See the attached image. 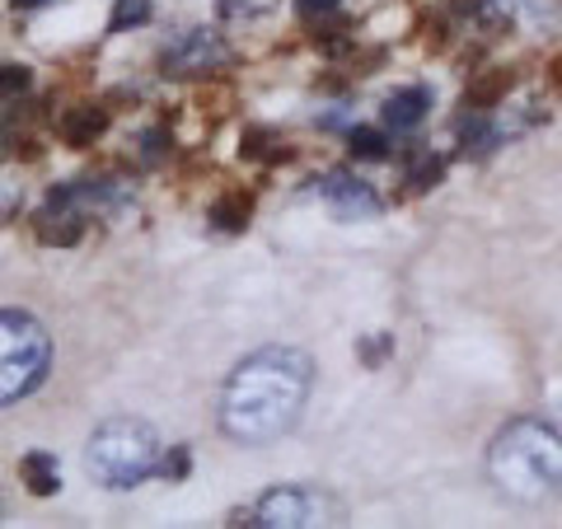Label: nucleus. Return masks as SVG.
<instances>
[{
	"label": "nucleus",
	"mask_w": 562,
	"mask_h": 529,
	"mask_svg": "<svg viewBox=\"0 0 562 529\" xmlns=\"http://www.w3.org/2000/svg\"><path fill=\"white\" fill-rule=\"evenodd\" d=\"M314 361L295 347H262L235 365L221 394V431L239 446H268L305 413Z\"/></svg>",
	"instance_id": "obj_1"
},
{
	"label": "nucleus",
	"mask_w": 562,
	"mask_h": 529,
	"mask_svg": "<svg viewBox=\"0 0 562 529\" xmlns=\"http://www.w3.org/2000/svg\"><path fill=\"white\" fill-rule=\"evenodd\" d=\"M487 473L497 483L502 497L520 506H539L543 497L562 492V431L549 421L520 417L512 427H502L487 450Z\"/></svg>",
	"instance_id": "obj_2"
},
{
	"label": "nucleus",
	"mask_w": 562,
	"mask_h": 529,
	"mask_svg": "<svg viewBox=\"0 0 562 529\" xmlns=\"http://www.w3.org/2000/svg\"><path fill=\"white\" fill-rule=\"evenodd\" d=\"M85 460L103 487H136L160 469V436L140 417H113L90 436Z\"/></svg>",
	"instance_id": "obj_3"
},
{
	"label": "nucleus",
	"mask_w": 562,
	"mask_h": 529,
	"mask_svg": "<svg viewBox=\"0 0 562 529\" xmlns=\"http://www.w3.org/2000/svg\"><path fill=\"white\" fill-rule=\"evenodd\" d=\"M52 365V338L24 309H0V403H14L43 384Z\"/></svg>",
	"instance_id": "obj_4"
},
{
	"label": "nucleus",
	"mask_w": 562,
	"mask_h": 529,
	"mask_svg": "<svg viewBox=\"0 0 562 529\" xmlns=\"http://www.w3.org/2000/svg\"><path fill=\"white\" fill-rule=\"evenodd\" d=\"M342 506L314 487H277L254 506V525L262 529H310V525H338Z\"/></svg>",
	"instance_id": "obj_5"
},
{
	"label": "nucleus",
	"mask_w": 562,
	"mask_h": 529,
	"mask_svg": "<svg viewBox=\"0 0 562 529\" xmlns=\"http://www.w3.org/2000/svg\"><path fill=\"white\" fill-rule=\"evenodd\" d=\"M319 198L328 202V211L338 221H366L380 211V198L371 192V183L351 179V173H328V179L319 183Z\"/></svg>",
	"instance_id": "obj_6"
},
{
	"label": "nucleus",
	"mask_w": 562,
	"mask_h": 529,
	"mask_svg": "<svg viewBox=\"0 0 562 529\" xmlns=\"http://www.w3.org/2000/svg\"><path fill=\"white\" fill-rule=\"evenodd\" d=\"M211 61H221V43L202 29L183 33V38L165 52V66H173V70H206Z\"/></svg>",
	"instance_id": "obj_7"
},
{
	"label": "nucleus",
	"mask_w": 562,
	"mask_h": 529,
	"mask_svg": "<svg viewBox=\"0 0 562 529\" xmlns=\"http://www.w3.org/2000/svg\"><path fill=\"white\" fill-rule=\"evenodd\" d=\"M427 109H431L427 90H398V94L384 99V122H390L394 132H413L417 122L427 117Z\"/></svg>",
	"instance_id": "obj_8"
},
{
	"label": "nucleus",
	"mask_w": 562,
	"mask_h": 529,
	"mask_svg": "<svg viewBox=\"0 0 562 529\" xmlns=\"http://www.w3.org/2000/svg\"><path fill=\"white\" fill-rule=\"evenodd\" d=\"M20 473H24V483L33 497H52V492L61 487V473H57V454H47V450H33L20 460Z\"/></svg>",
	"instance_id": "obj_9"
},
{
	"label": "nucleus",
	"mask_w": 562,
	"mask_h": 529,
	"mask_svg": "<svg viewBox=\"0 0 562 529\" xmlns=\"http://www.w3.org/2000/svg\"><path fill=\"white\" fill-rule=\"evenodd\" d=\"M103 127H109V117H103L99 109H76V113L61 122V132H66L70 146H90V140H94Z\"/></svg>",
	"instance_id": "obj_10"
},
{
	"label": "nucleus",
	"mask_w": 562,
	"mask_h": 529,
	"mask_svg": "<svg viewBox=\"0 0 562 529\" xmlns=\"http://www.w3.org/2000/svg\"><path fill=\"white\" fill-rule=\"evenodd\" d=\"M211 221L221 225V230H244L249 225V198H225V202H216V211H211Z\"/></svg>",
	"instance_id": "obj_11"
},
{
	"label": "nucleus",
	"mask_w": 562,
	"mask_h": 529,
	"mask_svg": "<svg viewBox=\"0 0 562 529\" xmlns=\"http://www.w3.org/2000/svg\"><path fill=\"white\" fill-rule=\"evenodd\" d=\"M351 155H357V160H384V155H390V146H384L380 132L357 127V132H351Z\"/></svg>",
	"instance_id": "obj_12"
},
{
	"label": "nucleus",
	"mask_w": 562,
	"mask_h": 529,
	"mask_svg": "<svg viewBox=\"0 0 562 529\" xmlns=\"http://www.w3.org/2000/svg\"><path fill=\"white\" fill-rule=\"evenodd\" d=\"M460 136H464V150H473V155H483V150L497 146V127H487V122H479V117L464 122Z\"/></svg>",
	"instance_id": "obj_13"
},
{
	"label": "nucleus",
	"mask_w": 562,
	"mask_h": 529,
	"mask_svg": "<svg viewBox=\"0 0 562 529\" xmlns=\"http://www.w3.org/2000/svg\"><path fill=\"white\" fill-rule=\"evenodd\" d=\"M146 20H150V0H117L113 29H132V24H146Z\"/></svg>",
	"instance_id": "obj_14"
},
{
	"label": "nucleus",
	"mask_w": 562,
	"mask_h": 529,
	"mask_svg": "<svg viewBox=\"0 0 562 529\" xmlns=\"http://www.w3.org/2000/svg\"><path fill=\"white\" fill-rule=\"evenodd\" d=\"M441 173H446L441 160H422V165L408 173V183H413V188H436V183H441Z\"/></svg>",
	"instance_id": "obj_15"
},
{
	"label": "nucleus",
	"mask_w": 562,
	"mask_h": 529,
	"mask_svg": "<svg viewBox=\"0 0 562 529\" xmlns=\"http://www.w3.org/2000/svg\"><path fill=\"white\" fill-rule=\"evenodd\" d=\"M29 85V70H0V94L5 90H24Z\"/></svg>",
	"instance_id": "obj_16"
},
{
	"label": "nucleus",
	"mask_w": 562,
	"mask_h": 529,
	"mask_svg": "<svg viewBox=\"0 0 562 529\" xmlns=\"http://www.w3.org/2000/svg\"><path fill=\"white\" fill-rule=\"evenodd\" d=\"M301 5H305V10H333L338 0H301Z\"/></svg>",
	"instance_id": "obj_17"
},
{
	"label": "nucleus",
	"mask_w": 562,
	"mask_h": 529,
	"mask_svg": "<svg viewBox=\"0 0 562 529\" xmlns=\"http://www.w3.org/2000/svg\"><path fill=\"white\" fill-rule=\"evenodd\" d=\"M14 10H33V5H43V0H10Z\"/></svg>",
	"instance_id": "obj_18"
}]
</instances>
